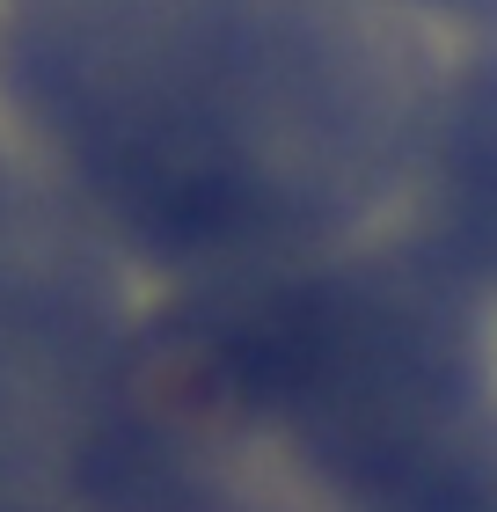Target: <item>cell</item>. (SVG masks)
<instances>
[{
	"label": "cell",
	"instance_id": "cell-1",
	"mask_svg": "<svg viewBox=\"0 0 497 512\" xmlns=\"http://www.w3.org/2000/svg\"><path fill=\"white\" fill-rule=\"evenodd\" d=\"M439 59L395 0H8L0 103L66 205L169 278L351 249L424 176Z\"/></svg>",
	"mask_w": 497,
	"mask_h": 512
},
{
	"label": "cell",
	"instance_id": "cell-2",
	"mask_svg": "<svg viewBox=\"0 0 497 512\" xmlns=\"http://www.w3.org/2000/svg\"><path fill=\"white\" fill-rule=\"evenodd\" d=\"M483 293L410 235L191 278L132 322L66 512H490Z\"/></svg>",
	"mask_w": 497,
	"mask_h": 512
},
{
	"label": "cell",
	"instance_id": "cell-3",
	"mask_svg": "<svg viewBox=\"0 0 497 512\" xmlns=\"http://www.w3.org/2000/svg\"><path fill=\"white\" fill-rule=\"evenodd\" d=\"M125 330L103 235L30 154L0 147V483L59 491Z\"/></svg>",
	"mask_w": 497,
	"mask_h": 512
},
{
	"label": "cell",
	"instance_id": "cell-4",
	"mask_svg": "<svg viewBox=\"0 0 497 512\" xmlns=\"http://www.w3.org/2000/svg\"><path fill=\"white\" fill-rule=\"evenodd\" d=\"M417 183L432 198L424 242L483 300H497V37L446 74Z\"/></svg>",
	"mask_w": 497,
	"mask_h": 512
},
{
	"label": "cell",
	"instance_id": "cell-5",
	"mask_svg": "<svg viewBox=\"0 0 497 512\" xmlns=\"http://www.w3.org/2000/svg\"><path fill=\"white\" fill-rule=\"evenodd\" d=\"M402 15H446V22H468V30H490L497 37V0H395Z\"/></svg>",
	"mask_w": 497,
	"mask_h": 512
},
{
	"label": "cell",
	"instance_id": "cell-6",
	"mask_svg": "<svg viewBox=\"0 0 497 512\" xmlns=\"http://www.w3.org/2000/svg\"><path fill=\"white\" fill-rule=\"evenodd\" d=\"M0 512H66L59 491H22V483H0Z\"/></svg>",
	"mask_w": 497,
	"mask_h": 512
},
{
	"label": "cell",
	"instance_id": "cell-7",
	"mask_svg": "<svg viewBox=\"0 0 497 512\" xmlns=\"http://www.w3.org/2000/svg\"><path fill=\"white\" fill-rule=\"evenodd\" d=\"M490 512H497V498H490Z\"/></svg>",
	"mask_w": 497,
	"mask_h": 512
}]
</instances>
